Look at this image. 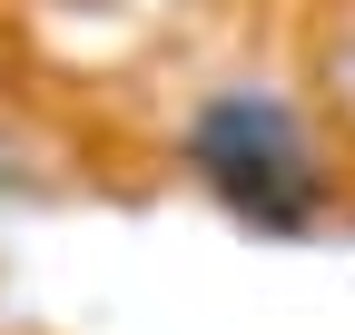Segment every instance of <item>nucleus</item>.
<instances>
[{"mask_svg": "<svg viewBox=\"0 0 355 335\" xmlns=\"http://www.w3.org/2000/svg\"><path fill=\"white\" fill-rule=\"evenodd\" d=\"M178 168L257 237H316L336 217V158L277 89H207L178 118Z\"/></svg>", "mask_w": 355, "mask_h": 335, "instance_id": "f257e3e1", "label": "nucleus"}]
</instances>
